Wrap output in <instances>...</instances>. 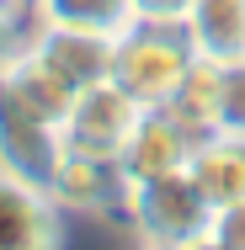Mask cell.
Listing matches in <instances>:
<instances>
[{
	"label": "cell",
	"mask_w": 245,
	"mask_h": 250,
	"mask_svg": "<svg viewBox=\"0 0 245 250\" xmlns=\"http://www.w3.org/2000/svg\"><path fill=\"white\" fill-rule=\"evenodd\" d=\"M32 48L48 59L53 69L80 91L91 80H107L112 75V43L107 32H91V27H64V21H32Z\"/></svg>",
	"instance_id": "8"
},
{
	"label": "cell",
	"mask_w": 245,
	"mask_h": 250,
	"mask_svg": "<svg viewBox=\"0 0 245 250\" xmlns=\"http://www.w3.org/2000/svg\"><path fill=\"white\" fill-rule=\"evenodd\" d=\"M192 149H197V139L165 106H144L139 123H134V133H128V144H123V154H117V176H123V181L176 176V170H187Z\"/></svg>",
	"instance_id": "4"
},
{
	"label": "cell",
	"mask_w": 245,
	"mask_h": 250,
	"mask_svg": "<svg viewBox=\"0 0 245 250\" xmlns=\"http://www.w3.org/2000/svg\"><path fill=\"white\" fill-rule=\"evenodd\" d=\"M43 192L53 197V208L64 218H112L117 197H123V176H117L112 160H91V154L64 149Z\"/></svg>",
	"instance_id": "7"
},
{
	"label": "cell",
	"mask_w": 245,
	"mask_h": 250,
	"mask_svg": "<svg viewBox=\"0 0 245 250\" xmlns=\"http://www.w3.org/2000/svg\"><path fill=\"white\" fill-rule=\"evenodd\" d=\"M0 91L16 101V106H27V112H38V117H48V123H59V117L69 112V101H75V85H69L48 59L32 48V43L11 59V69L0 75Z\"/></svg>",
	"instance_id": "9"
},
{
	"label": "cell",
	"mask_w": 245,
	"mask_h": 250,
	"mask_svg": "<svg viewBox=\"0 0 245 250\" xmlns=\"http://www.w3.org/2000/svg\"><path fill=\"white\" fill-rule=\"evenodd\" d=\"M64 154V139H59V123L16 106V101L0 91V170L22 176V181H38L48 187L53 165Z\"/></svg>",
	"instance_id": "6"
},
{
	"label": "cell",
	"mask_w": 245,
	"mask_h": 250,
	"mask_svg": "<svg viewBox=\"0 0 245 250\" xmlns=\"http://www.w3.org/2000/svg\"><path fill=\"white\" fill-rule=\"evenodd\" d=\"M219 133L245 139V59L224 64V96H219Z\"/></svg>",
	"instance_id": "14"
},
{
	"label": "cell",
	"mask_w": 245,
	"mask_h": 250,
	"mask_svg": "<svg viewBox=\"0 0 245 250\" xmlns=\"http://www.w3.org/2000/svg\"><path fill=\"white\" fill-rule=\"evenodd\" d=\"M139 112L144 106L107 75V80H91V85L75 91L69 112L59 117V139H64V149H75V154H91V160H112L117 165V154L128 144Z\"/></svg>",
	"instance_id": "3"
},
{
	"label": "cell",
	"mask_w": 245,
	"mask_h": 250,
	"mask_svg": "<svg viewBox=\"0 0 245 250\" xmlns=\"http://www.w3.org/2000/svg\"><path fill=\"white\" fill-rule=\"evenodd\" d=\"M187 176L208 197V208L240 202L245 197V139L240 133H208V139H197L192 160H187Z\"/></svg>",
	"instance_id": "10"
},
{
	"label": "cell",
	"mask_w": 245,
	"mask_h": 250,
	"mask_svg": "<svg viewBox=\"0 0 245 250\" xmlns=\"http://www.w3.org/2000/svg\"><path fill=\"white\" fill-rule=\"evenodd\" d=\"M192 11V0H134V21H160V27H181Z\"/></svg>",
	"instance_id": "17"
},
{
	"label": "cell",
	"mask_w": 245,
	"mask_h": 250,
	"mask_svg": "<svg viewBox=\"0 0 245 250\" xmlns=\"http://www.w3.org/2000/svg\"><path fill=\"white\" fill-rule=\"evenodd\" d=\"M32 21H64V27H91L117 38L134 27V0H43Z\"/></svg>",
	"instance_id": "13"
},
{
	"label": "cell",
	"mask_w": 245,
	"mask_h": 250,
	"mask_svg": "<svg viewBox=\"0 0 245 250\" xmlns=\"http://www.w3.org/2000/svg\"><path fill=\"white\" fill-rule=\"evenodd\" d=\"M134 250H176V245H149V240H139Z\"/></svg>",
	"instance_id": "20"
},
{
	"label": "cell",
	"mask_w": 245,
	"mask_h": 250,
	"mask_svg": "<svg viewBox=\"0 0 245 250\" xmlns=\"http://www.w3.org/2000/svg\"><path fill=\"white\" fill-rule=\"evenodd\" d=\"M219 96H224V64H213V59L197 53L192 64H187V75H181V85L171 91L165 112L192 139H208V133H219Z\"/></svg>",
	"instance_id": "12"
},
{
	"label": "cell",
	"mask_w": 245,
	"mask_h": 250,
	"mask_svg": "<svg viewBox=\"0 0 245 250\" xmlns=\"http://www.w3.org/2000/svg\"><path fill=\"white\" fill-rule=\"evenodd\" d=\"M208 213L213 208L187 170L155 176V181H123V197H117V218L134 229V240H149V245H187L208 234Z\"/></svg>",
	"instance_id": "2"
},
{
	"label": "cell",
	"mask_w": 245,
	"mask_h": 250,
	"mask_svg": "<svg viewBox=\"0 0 245 250\" xmlns=\"http://www.w3.org/2000/svg\"><path fill=\"white\" fill-rule=\"evenodd\" d=\"M192 53L213 64H235L245 59V0H192L187 21H181Z\"/></svg>",
	"instance_id": "11"
},
{
	"label": "cell",
	"mask_w": 245,
	"mask_h": 250,
	"mask_svg": "<svg viewBox=\"0 0 245 250\" xmlns=\"http://www.w3.org/2000/svg\"><path fill=\"white\" fill-rule=\"evenodd\" d=\"M11 5H16V11H27V16H32V11H38V5H43V0H11Z\"/></svg>",
	"instance_id": "19"
},
{
	"label": "cell",
	"mask_w": 245,
	"mask_h": 250,
	"mask_svg": "<svg viewBox=\"0 0 245 250\" xmlns=\"http://www.w3.org/2000/svg\"><path fill=\"white\" fill-rule=\"evenodd\" d=\"M208 234H213L224 250H245V197L213 208V213H208Z\"/></svg>",
	"instance_id": "16"
},
{
	"label": "cell",
	"mask_w": 245,
	"mask_h": 250,
	"mask_svg": "<svg viewBox=\"0 0 245 250\" xmlns=\"http://www.w3.org/2000/svg\"><path fill=\"white\" fill-rule=\"evenodd\" d=\"M192 59L197 53H192V43H187L181 27L134 21V27L117 32V43H112V80L139 101V106H165Z\"/></svg>",
	"instance_id": "1"
},
{
	"label": "cell",
	"mask_w": 245,
	"mask_h": 250,
	"mask_svg": "<svg viewBox=\"0 0 245 250\" xmlns=\"http://www.w3.org/2000/svg\"><path fill=\"white\" fill-rule=\"evenodd\" d=\"M176 250H224L213 234H197V240H187V245H176Z\"/></svg>",
	"instance_id": "18"
},
{
	"label": "cell",
	"mask_w": 245,
	"mask_h": 250,
	"mask_svg": "<svg viewBox=\"0 0 245 250\" xmlns=\"http://www.w3.org/2000/svg\"><path fill=\"white\" fill-rule=\"evenodd\" d=\"M27 38H32V16L27 11H16L11 0H0V75L11 69V59L27 48Z\"/></svg>",
	"instance_id": "15"
},
{
	"label": "cell",
	"mask_w": 245,
	"mask_h": 250,
	"mask_svg": "<svg viewBox=\"0 0 245 250\" xmlns=\"http://www.w3.org/2000/svg\"><path fill=\"white\" fill-rule=\"evenodd\" d=\"M0 250H64V213L38 181L0 170Z\"/></svg>",
	"instance_id": "5"
}]
</instances>
